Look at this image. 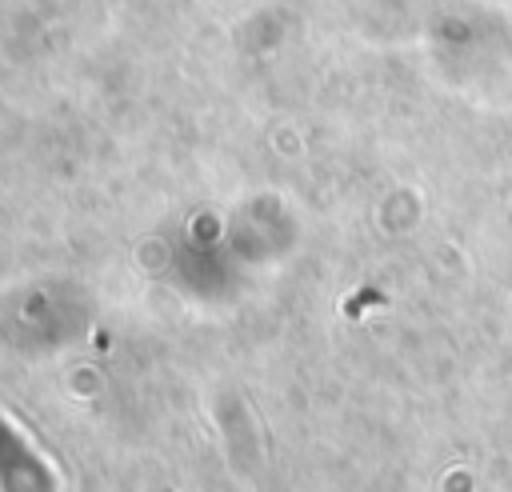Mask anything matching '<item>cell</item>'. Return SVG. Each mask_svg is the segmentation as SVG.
I'll use <instances>...</instances> for the list:
<instances>
[{
	"label": "cell",
	"instance_id": "1",
	"mask_svg": "<svg viewBox=\"0 0 512 492\" xmlns=\"http://www.w3.org/2000/svg\"><path fill=\"white\" fill-rule=\"evenodd\" d=\"M368 304H384V292H376V288H360V292H356V296H352V300L344 304V312H348V316L356 320V316H360V312H364Z\"/></svg>",
	"mask_w": 512,
	"mask_h": 492
}]
</instances>
